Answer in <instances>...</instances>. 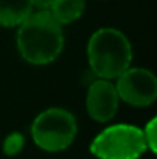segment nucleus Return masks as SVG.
Segmentation results:
<instances>
[{
    "mask_svg": "<svg viewBox=\"0 0 157 159\" xmlns=\"http://www.w3.org/2000/svg\"><path fill=\"white\" fill-rule=\"evenodd\" d=\"M17 28V50L25 62L40 66L60 56L65 45L63 26L50 9L33 11Z\"/></svg>",
    "mask_w": 157,
    "mask_h": 159,
    "instance_id": "f257e3e1",
    "label": "nucleus"
},
{
    "mask_svg": "<svg viewBox=\"0 0 157 159\" xmlns=\"http://www.w3.org/2000/svg\"><path fill=\"white\" fill-rule=\"evenodd\" d=\"M52 3H54V0H33V5L37 9H50Z\"/></svg>",
    "mask_w": 157,
    "mask_h": 159,
    "instance_id": "9b49d317",
    "label": "nucleus"
},
{
    "mask_svg": "<svg viewBox=\"0 0 157 159\" xmlns=\"http://www.w3.org/2000/svg\"><path fill=\"white\" fill-rule=\"evenodd\" d=\"M143 131V138L148 147V152H151L153 155L157 153V144H156V133H157V117H151L145 127L142 128Z\"/></svg>",
    "mask_w": 157,
    "mask_h": 159,
    "instance_id": "9d476101",
    "label": "nucleus"
},
{
    "mask_svg": "<svg viewBox=\"0 0 157 159\" xmlns=\"http://www.w3.org/2000/svg\"><path fill=\"white\" fill-rule=\"evenodd\" d=\"M86 2L85 0H54L50 8L54 19L62 25H69L77 22L85 12Z\"/></svg>",
    "mask_w": 157,
    "mask_h": 159,
    "instance_id": "6e6552de",
    "label": "nucleus"
},
{
    "mask_svg": "<svg viewBox=\"0 0 157 159\" xmlns=\"http://www.w3.org/2000/svg\"><path fill=\"white\" fill-rule=\"evenodd\" d=\"M119 94L114 82L109 79H96L86 91V111L89 117L99 124H106L117 114Z\"/></svg>",
    "mask_w": 157,
    "mask_h": 159,
    "instance_id": "423d86ee",
    "label": "nucleus"
},
{
    "mask_svg": "<svg viewBox=\"0 0 157 159\" xmlns=\"http://www.w3.org/2000/svg\"><path fill=\"white\" fill-rule=\"evenodd\" d=\"M114 85L119 99L131 107H150L157 99V77L146 68H126L116 77Z\"/></svg>",
    "mask_w": 157,
    "mask_h": 159,
    "instance_id": "39448f33",
    "label": "nucleus"
},
{
    "mask_svg": "<svg viewBox=\"0 0 157 159\" xmlns=\"http://www.w3.org/2000/svg\"><path fill=\"white\" fill-rule=\"evenodd\" d=\"M23 147H25V136L19 131H12L5 138L2 148H3V153L6 156L14 158L23 150Z\"/></svg>",
    "mask_w": 157,
    "mask_h": 159,
    "instance_id": "1a4fd4ad",
    "label": "nucleus"
},
{
    "mask_svg": "<svg viewBox=\"0 0 157 159\" xmlns=\"http://www.w3.org/2000/svg\"><path fill=\"white\" fill-rule=\"evenodd\" d=\"M146 152L142 128L129 124L106 127L89 144V153L97 159H140Z\"/></svg>",
    "mask_w": 157,
    "mask_h": 159,
    "instance_id": "20e7f679",
    "label": "nucleus"
},
{
    "mask_svg": "<svg viewBox=\"0 0 157 159\" xmlns=\"http://www.w3.org/2000/svg\"><path fill=\"white\" fill-rule=\"evenodd\" d=\"M34 144L50 153L66 150L77 136V120L65 108H46L36 116L31 125Z\"/></svg>",
    "mask_w": 157,
    "mask_h": 159,
    "instance_id": "7ed1b4c3",
    "label": "nucleus"
},
{
    "mask_svg": "<svg viewBox=\"0 0 157 159\" xmlns=\"http://www.w3.org/2000/svg\"><path fill=\"white\" fill-rule=\"evenodd\" d=\"M88 63L93 73L102 79H116L133 62L129 39L116 28H100L88 40Z\"/></svg>",
    "mask_w": 157,
    "mask_h": 159,
    "instance_id": "f03ea898",
    "label": "nucleus"
},
{
    "mask_svg": "<svg viewBox=\"0 0 157 159\" xmlns=\"http://www.w3.org/2000/svg\"><path fill=\"white\" fill-rule=\"evenodd\" d=\"M33 11V0H0V26H19Z\"/></svg>",
    "mask_w": 157,
    "mask_h": 159,
    "instance_id": "0eeeda50",
    "label": "nucleus"
}]
</instances>
